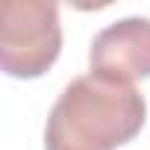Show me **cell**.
Wrapping results in <instances>:
<instances>
[{
  "instance_id": "obj_1",
  "label": "cell",
  "mask_w": 150,
  "mask_h": 150,
  "mask_svg": "<svg viewBox=\"0 0 150 150\" xmlns=\"http://www.w3.org/2000/svg\"><path fill=\"white\" fill-rule=\"evenodd\" d=\"M147 121V100L129 83L97 74L74 77L44 124V150H118Z\"/></svg>"
},
{
  "instance_id": "obj_2",
  "label": "cell",
  "mask_w": 150,
  "mask_h": 150,
  "mask_svg": "<svg viewBox=\"0 0 150 150\" xmlns=\"http://www.w3.org/2000/svg\"><path fill=\"white\" fill-rule=\"evenodd\" d=\"M62 53L59 6L50 0H3L0 65L15 80H35Z\"/></svg>"
},
{
  "instance_id": "obj_3",
  "label": "cell",
  "mask_w": 150,
  "mask_h": 150,
  "mask_svg": "<svg viewBox=\"0 0 150 150\" xmlns=\"http://www.w3.org/2000/svg\"><path fill=\"white\" fill-rule=\"evenodd\" d=\"M88 74L129 86L150 77V18L129 15L103 27L88 47Z\"/></svg>"
}]
</instances>
